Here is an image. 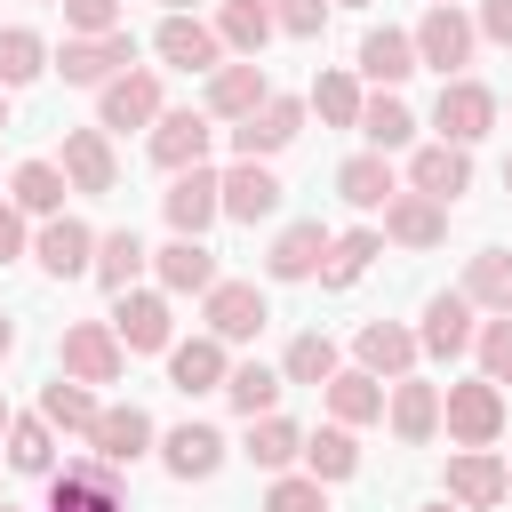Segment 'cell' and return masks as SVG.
<instances>
[{
    "label": "cell",
    "instance_id": "obj_1",
    "mask_svg": "<svg viewBox=\"0 0 512 512\" xmlns=\"http://www.w3.org/2000/svg\"><path fill=\"white\" fill-rule=\"evenodd\" d=\"M40 512H128V488H120V464L112 456H64V472H48V504Z\"/></svg>",
    "mask_w": 512,
    "mask_h": 512
},
{
    "label": "cell",
    "instance_id": "obj_2",
    "mask_svg": "<svg viewBox=\"0 0 512 512\" xmlns=\"http://www.w3.org/2000/svg\"><path fill=\"white\" fill-rule=\"evenodd\" d=\"M472 48H480V24L456 0H424V16H416V64L440 72V80H456L472 64Z\"/></svg>",
    "mask_w": 512,
    "mask_h": 512
},
{
    "label": "cell",
    "instance_id": "obj_3",
    "mask_svg": "<svg viewBox=\"0 0 512 512\" xmlns=\"http://www.w3.org/2000/svg\"><path fill=\"white\" fill-rule=\"evenodd\" d=\"M136 64V32L120 24V32H64V48L48 56V72H64V88H104V80H120Z\"/></svg>",
    "mask_w": 512,
    "mask_h": 512
},
{
    "label": "cell",
    "instance_id": "obj_4",
    "mask_svg": "<svg viewBox=\"0 0 512 512\" xmlns=\"http://www.w3.org/2000/svg\"><path fill=\"white\" fill-rule=\"evenodd\" d=\"M440 424H448L456 448H496L504 440V384H488V376L448 384L440 392Z\"/></svg>",
    "mask_w": 512,
    "mask_h": 512
},
{
    "label": "cell",
    "instance_id": "obj_5",
    "mask_svg": "<svg viewBox=\"0 0 512 512\" xmlns=\"http://www.w3.org/2000/svg\"><path fill=\"white\" fill-rule=\"evenodd\" d=\"M160 112H168V96H160V72H152V64H128L120 80H104V88H96V128H104V136L152 128Z\"/></svg>",
    "mask_w": 512,
    "mask_h": 512
},
{
    "label": "cell",
    "instance_id": "obj_6",
    "mask_svg": "<svg viewBox=\"0 0 512 512\" xmlns=\"http://www.w3.org/2000/svg\"><path fill=\"white\" fill-rule=\"evenodd\" d=\"M496 112H504V104H496V88H480L472 72L440 80V96H432V128H440V144H464V152L496 128Z\"/></svg>",
    "mask_w": 512,
    "mask_h": 512
},
{
    "label": "cell",
    "instance_id": "obj_7",
    "mask_svg": "<svg viewBox=\"0 0 512 512\" xmlns=\"http://www.w3.org/2000/svg\"><path fill=\"white\" fill-rule=\"evenodd\" d=\"M304 112H312L304 96H280V88H272L248 120H232V160H272V152H288V144L304 136Z\"/></svg>",
    "mask_w": 512,
    "mask_h": 512
},
{
    "label": "cell",
    "instance_id": "obj_8",
    "mask_svg": "<svg viewBox=\"0 0 512 512\" xmlns=\"http://www.w3.org/2000/svg\"><path fill=\"white\" fill-rule=\"evenodd\" d=\"M160 216H168V232H184V240H208V224L224 216V176L200 160V168H176L168 176V192H160Z\"/></svg>",
    "mask_w": 512,
    "mask_h": 512
},
{
    "label": "cell",
    "instance_id": "obj_9",
    "mask_svg": "<svg viewBox=\"0 0 512 512\" xmlns=\"http://www.w3.org/2000/svg\"><path fill=\"white\" fill-rule=\"evenodd\" d=\"M56 368H64V376H80V384H120L128 344H120V328H112V320H72V328H64V344H56Z\"/></svg>",
    "mask_w": 512,
    "mask_h": 512
},
{
    "label": "cell",
    "instance_id": "obj_10",
    "mask_svg": "<svg viewBox=\"0 0 512 512\" xmlns=\"http://www.w3.org/2000/svg\"><path fill=\"white\" fill-rule=\"evenodd\" d=\"M200 320H208V336L248 344V336H264V320H272V296H264L256 280H216V288L200 296Z\"/></svg>",
    "mask_w": 512,
    "mask_h": 512
},
{
    "label": "cell",
    "instance_id": "obj_11",
    "mask_svg": "<svg viewBox=\"0 0 512 512\" xmlns=\"http://www.w3.org/2000/svg\"><path fill=\"white\" fill-rule=\"evenodd\" d=\"M152 56H160V64H176V72H216V64H224V40H216V24H208V16L168 8V16H160V32H152Z\"/></svg>",
    "mask_w": 512,
    "mask_h": 512
},
{
    "label": "cell",
    "instance_id": "obj_12",
    "mask_svg": "<svg viewBox=\"0 0 512 512\" xmlns=\"http://www.w3.org/2000/svg\"><path fill=\"white\" fill-rule=\"evenodd\" d=\"M208 144H216V120L208 112H160L152 128H144V152H152V168H200L208 160Z\"/></svg>",
    "mask_w": 512,
    "mask_h": 512
},
{
    "label": "cell",
    "instance_id": "obj_13",
    "mask_svg": "<svg viewBox=\"0 0 512 512\" xmlns=\"http://www.w3.org/2000/svg\"><path fill=\"white\" fill-rule=\"evenodd\" d=\"M112 328H120L128 352H168V344H176L168 288H120V296H112Z\"/></svg>",
    "mask_w": 512,
    "mask_h": 512
},
{
    "label": "cell",
    "instance_id": "obj_14",
    "mask_svg": "<svg viewBox=\"0 0 512 512\" xmlns=\"http://www.w3.org/2000/svg\"><path fill=\"white\" fill-rule=\"evenodd\" d=\"M448 496H456L464 512H496V504L512 496V464H504L496 448H456V456H448Z\"/></svg>",
    "mask_w": 512,
    "mask_h": 512
},
{
    "label": "cell",
    "instance_id": "obj_15",
    "mask_svg": "<svg viewBox=\"0 0 512 512\" xmlns=\"http://www.w3.org/2000/svg\"><path fill=\"white\" fill-rule=\"evenodd\" d=\"M408 192H432L440 208H456V200L472 192V152H464V144H440V136L416 144V152H408Z\"/></svg>",
    "mask_w": 512,
    "mask_h": 512
},
{
    "label": "cell",
    "instance_id": "obj_16",
    "mask_svg": "<svg viewBox=\"0 0 512 512\" xmlns=\"http://www.w3.org/2000/svg\"><path fill=\"white\" fill-rule=\"evenodd\" d=\"M32 256H40L48 280H80V272H96V232H88L80 216H40Z\"/></svg>",
    "mask_w": 512,
    "mask_h": 512
},
{
    "label": "cell",
    "instance_id": "obj_17",
    "mask_svg": "<svg viewBox=\"0 0 512 512\" xmlns=\"http://www.w3.org/2000/svg\"><path fill=\"white\" fill-rule=\"evenodd\" d=\"M88 448H96V456H112V464L128 472L136 456H152V448H160V432H152V416H144L136 400H104V416H96Z\"/></svg>",
    "mask_w": 512,
    "mask_h": 512
},
{
    "label": "cell",
    "instance_id": "obj_18",
    "mask_svg": "<svg viewBox=\"0 0 512 512\" xmlns=\"http://www.w3.org/2000/svg\"><path fill=\"white\" fill-rule=\"evenodd\" d=\"M264 96H272L264 64H256V56H240V64H216V72H208V96H200V112H208V120H248Z\"/></svg>",
    "mask_w": 512,
    "mask_h": 512
},
{
    "label": "cell",
    "instance_id": "obj_19",
    "mask_svg": "<svg viewBox=\"0 0 512 512\" xmlns=\"http://www.w3.org/2000/svg\"><path fill=\"white\" fill-rule=\"evenodd\" d=\"M64 176H72V192H88V200H104L112 184H120V160H112V136L104 128H64V160H56Z\"/></svg>",
    "mask_w": 512,
    "mask_h": 512
},
{
    "label": "cell",
    "instance_id": "obj_20",
    "mask_svg": "<svg viewBox=\"0 0 512 512\" xmlns=\"http://www.w3.org/2000/svg\"><path fill=\"white\" fill-rule=\"evenodd\" d=\"M472 312H480V304H472L464 288H440V296L424 304V328H416V344H424L432 360H456V352H472V336H480V328H472Z\"/></svg>",
    "mask_w": 512,
    "mask_h": 512
},
{
    "label": "cell",
    "instance_id": "obj_21",
    "mask_svg": "<svg viewBox=\"0 0 512 512\" xmlns=\"http://www.w3.org/2000/svg\"><path fill=\"white\" fill-rule=\"evenodd\" d=\"M224 376H232V360H224V336H184V344H168V384L184 392V400H200V392H224Z\"/></svg>",
    "mask_w": 512,
    "mask_h": 512
},
{
    "label": "cell",
    "instance_id": "obj_22",
    "mask_svg": "<svg viewBox=\"0 0 512 512\" xmlns=\"http://www.w3.org/2000/svg\"><path fill=\"white\" fill-rule=\"evenodd\" d=\"M384 424H392V440H400V448H424V440L440 432V384L400 376V384L384 392Z\"/></svg>",
    "mask_w": 512,
    "mask_h": 512
},
{
    "label": "cell",
    "instance_id": "obj_23",
    "mask_svg": "<svg viewBox=\"0 0 512 512\" xmlns=\"http://www.w3.org/2000/svg\"><path fill=\"white\" fill-rule=\"evenodd\" d=\"M384 240L392 248H440L448 240V208L432 192H392L384 200Z\"/></svg>",
    "mask_w": 512,
    "mask_h": 512
},
{
    "label": "cell",
    "instance_id": "obj_24",
    "mask_svg": "<svg viewBox=\"0 0 512 512\" xmlns=\"http://www.w3.org/2000/svg\"><path fill=\"white\" fill-rule=\"evenodd\" d=\"M152 272H160L168 296H208V288L224 280V272H216V248H208V240H184V232H176L168 248H152Z\"/></svg>",
    "mask_w": 512,
    "mask_h": 512
},
{
    "label": "cell",
    "instance_id": "obj_25",
    "mask_svg": "<svg viewBox=\"0 0 512 512\" xmlns=\"http://www.w3.org/2000/svg\"><path fill=\"white\" fill-rule=\"evenodd\" d=\"M352 352H360V368L368 376H384V384H400V376H416V328H400V320H368L360 336H352Z\"/></svg>",
    "mask_w": 512,
    "mask_h": 512
},
{
    "label": "cell",
    "instance_id": "obj_26",
    "mask_svg": "<svg viewBox=\"0 0 512 512\" xmlns=\"http://www.w3.org/2000/svg\"><path fill=\"white\" fill-rule=\"evenodd\" d=\"M160 464H168V480H216V464H224V432L192 416V424L160 432Z\"/></svg>",
    "mask_w": 512,
    "mask_h": 512
},
{
    "label": "cell",
    "instance_id": "obj_27",
    "mask_svg": "<svg viewBox=\"0 0 512 512\" xmlns=\"http://www.w3.org/2000/svg\"><path fill=\"white\" fill-rule=\"evenodd\" d=\"M352 72H360V80H376V88H400L408 72H424V64H416V32H392V24L360 32V56H352Z\"/></svg>",
    "mask_w": 512,
    "mask_h": 512
},
{
    "label": "cell",
    "instance_id": "obj_28",
    "mask_svg": "<svg viewBox=\"0 0 512 512\" xmlns=\"http://www.w3.org/2000/svg\"><path fill=\"white\" fill-rule=\"evenodd\" d=\"M328 240H336V232H320V216L288 224V232L264 248V280H320V256H328Z\"/></svg>",
    "mask_w": 512,
    "mask_h": 512
},
{
    "label": "cell",
    "instance_id": "obj_29",
    "mask_svg": "<svg viewBox=\"0 0 512 512\" xmlns=\"http://www.w3.org/2000/svg\"><path fill=\"white\" fill-rule=\"evenodd\" d=\"M272 208H280V176L264 160H232L224 168V216L232 224H264Z\"/></svg>",
    "mask_w": 512,
    "mask_h": 512
},
{
    "label": "cell",
    "instance_id": "obj_30",
    "mask_svg": "<svg viewBox=\"0 0 512 512\" xmlns=\"http://www.w3.org/2000/svg\"><path fill=\"white\" fill-rule=\"evenodd\" d=\"M392 192H400L392 152H352V160L336 168V200H344V208H384Z\"/></svg>",
    "mask_w": 512,
    "mask_h": 512
},
{
    "label": "cell",
    "instance_id": "obj_31",
    "mask_svg": "<svg viewBox=\"0 0 512 512\" xmlns=\"http://www.w3.org/2000/svg\"><path fill=\"white\" fill-rule=\"evenodd\" d=\"M320 392H328V416H336V424H352V432L384 416V376H368V368H336Z\"/></svg>",
    "mask_w": 512,
    "mask_h": 512
},
{
    "label": "cell",
    "instance_id": "obj_32",
    "mask_svg": "<svg viewBox=\"0 0 512 512\" xmlns=\"http://www.w3.org/2000/svg\"><path fill=\"white\" fill-rule=\"evenodd\" d=\"M40 416H48L56 432L88 440V432H96V416H104V400H96V384H80V376H64V368H56V384L40 392Z\"/></svg>",
    "mask_w": 512,
    "mask_h": 512
},
{
    "label": "cell",
    "instance_id": "obj_33",
    "mask_svg": "<svg viewBox=\"0 0 512 512\" xmlns=\"http://www.w3.org/2000/svg\"><path fill=\"white\" fill-rule=\"evenodd\" d=\"M240 456L256 464V472H288V464H304V432L272 408V416H248V440H240Z\"/></svg>",
    "mask_w": 512,
    "mask_h": 512
},
{
    "label": "cell",
    "instance_id": "obj_34",
    "mask_svg": "<svg viewBox=\"0 0 512 512\" xmlns=\"http://www.w3.org/2000/svg\"><path fill=\"white\" fill-rule=\"evenodd\" d=\"M208 24H216V40H224L232 56H264V40L280 32V24H272V0H216Z\"/></svg>",
    "mask_w": 512,
    "mask_h": 512
},
{
    "label": "cell",
    "instance_id": "obj_35",
    "mask_svg": "<svg viewBox=\"0 0 512 512\" xmlns=\"http://www.w3.org/2000/svg\"><path fill=\"white\" fill-rule=\"evenodd\" d=\"M0 456H8V472L48 480V472H56V424H48V416H16L8 440H0Z\"/></svg>",
    "mask_w": 512,
    "mask_h": 512
},
{
    "label": "cell",
    "instance_id": "obj_36",
    "mask_svg": "<svg viewBox=\"0 0 512 512\" xmlns=\"http://www.w3.org/2000/svg\"><path fill=\"white\" fill-rule=\"evenodd\" d=\"M304 472H312V480H328V488H336V480H352V472H360V440H352V424H336V416H328L320 432H304Z\"/></svg>",
    "mask_w": 512,
    "mask_h": 512
},
{
    "label": "cell",
    "instance_id": "obj_37",
    "mask_svg": "<svg viewBox=\"0 0 512 512\" xmlns=\"http://www.w3.org/2000/svg\"><path fill=\"white\" fill-rule=\"evenodd\" d=\"M360 136H368V152H408V144H416V112H408L392 88H376V96L360 104Z\"/></svg>",
    "mask_w": 512,
    "mask_h": 512
},
{
    "label": "cell",
    "instance_id": "obj_38",
    "mask_svg": "<svg viewBox=\"0 0 512 512\" xmlns=\"http://www.w3.org/2000/svg\"><path fill=\"white\" fill-rule=\"evenodd\" d=\"M64 192H72V176H64L56 160H24V168L8 176V200H16L24 216H64Z\"/></svg>",
    "mask_w": 512,
    "mask_h": 512
},
{
    "label": "cell",
    "instance_id": "obj_39",
    "mask_svg": "<svg viewBox=\"0 0 512 512\" xmlns=\"http://www.w3.org/2000/svg\"><path fill=\"white\" fill-rule=\"evenodd\" d=\"M144 264H152V248L120 224V232H96V272H88V280L120 296V288H136V272H144Z\"/></svg>",
    "mask_w": 512,
    "mask_h": 512
},
{
    "label": "cell",
    "instance_id": "obj_40",
    "mask_svg": "<svg viewBox=\"0 0 512 512\" xmlns=\"http://www.w3.org/2000/svg\"><path fill=\"white\" fill-rule=\"evenodd\" d=\"M376 256H384V232H376V224L336 232V240H328V256H320V288H352V280H360Z\"/></svg>",
    "mask_w": 512,
    "mask_h": 512
},
{
    "label": "cell",
    "instance_id": "obj_41",
    "mask_svg": "<svg viewBox=\"0 0 512 512\" xmlns=\"http://www.w3.org/2000/svg\"><path fill=\"white\" fill-rule=\"evenodd\" d=\"M280 392H288V376H280V368H264V360H232V376H224V400H232L240 416H272V408H280Z\"/></svg>",
    "mask_w": 512,
    "mask_h": 512
},
{
    "label": "cell",
    "instance_id": "obj_42",
    "mask_svg": "<svg viewBox=\"0 0 512 512\" xmlns=\"http://www.w3.org/2000/svg\"><path fill=\"white\" fill-rule=\"evenodd\" d=\"M480 312H512V256L504 248H480V256H464V280H456Z\"/></svg>",
    "mask_w": 512,
    "mask_h": 512
},
{
    "label": "cell",
    "instance_id": "obj_43",
    "mask_svg": "<svg viewBox=\"0 0 512 512\" xmlns=\"http://www.w3.org/2000/svg\"><path fill=\"white\" fill-rule=\"evenodd\" d=\"M304 104H312L328 128H360L368 88H360V72H344V64H336V72H320V80H312V96H304Z\"/></svg>",
    "mask_w": 512,
    "mask_h": 512
},
{
    "label": "cell",
    "instance_id": "obj_44",
    "mask_svg": "<svg viewBox=\"0 0 512 512\" xmlns=\"http://www.w3.org/2000/svg\"><path fill=\"white\" fill-rule=\"evenodd\" d=\"M40 72H48V40H40L32 24H8V32H0V88L16 96V88H32Z\"/></svg>",
    "mask_w": 512,
    "mask_h": 512
},
{
    "label": "cell",
    "instance_id": "obj_45",
    "mask_svg": "<svg viewBox=\"0 0 512 512\" xmlns=\"http://www.w3.org/2000/svg\"><path fill=\"white\" fill-rule=\"evenodd\" d=\"M336 368H344V360H336V344H328L320 328H304V336L280 352V376H288V384H328Z\"/></svg>",
    "mask_w": 512,
    "mask_h": 512
},
{
    "label": "cell",
    "instance_id": "obj_46",
    "mask_svg": "<svg viewBox=\"0 0 512 512\" xmlns=\"http://www.w3.org/2000/svg\"><path fill=\"white\" fill-rule=\"evenodd\" d=\"M472 352H480V376L488 384H512V312H488L480 336H472Z\"/></svg>",
    "mask_w": 512,
    "mask_h": 512
},
{
    "label": "cell",
    "instance_id": "obj_47",
    "mask_svg": "<svg viewBox=\"0 0 512 512\" xmlns=\"http://www.w3.org/2000/svg\"><path fill=\"white\" fill-rule=\"evenodd\" d=\"M264 512H328V480H312V472H272Z\"/></svg>",
    "mask_w": 512,
    "mask_h": 512
},
{
    "label": "cell",
    "instance_id": "obj_48",
    "mask_svg": "<svg viewBox=\"0 0 512 512\" xmlns=\"http://www.w3.org/2000/svg\"><path fill=\"white\" fill-rule=\"evenodd\" d=\"M64 8V32H120V0H56Z\"/></svg>",
    "mask_w": 512,
    "mask_h": 512
},
{
    "label": "cell",
    "instance_id": "obj_49",
    "mask_svg": "<svg viewBox=\"0 0 512 512\" xmlns=\"http://www.w3.org/2000/svg\"><path fill=\"white\" fill-rule=\"evenodd\" d=\"M272 24H280L288 40H320V24H328V0H272Z\"/></svg>",
    "mask_w": 512,
    "mask_h": 512
},
{
    "label": "cell",
    "instance_id": "obj_50",
    "mask_svg": "<svg viewBox=\"0 0 512 512\" xmlns=\"http://www.w3.org/2000/svg\"><path fill=\"white\" fill-rule=\"evenodd\" d=\"M16 256H32V216L16 200H0V264H16Z\"/></svg>",
    "mask_w": 512,
    "mask_h": 512
},
{
    "label": "cell",
    "instance_id": "obj_51",
    "mask_svg": "<svg viewBox=\"0 0 512 512\" xmlns=\"http://www.w3.org/2000/svg\"><path fill=\"white\" fill-rule=\"evenodd\" d=\"M480 40H496V48H512V0H480Z\"/></svg>",
    "mask_w": 512,
    "mask_h": 512
},
{
    "label": "cell",
    "instance_id": "obj_52",
    "mask_svg": "<svg viewBox=\"0 0 512 512\" xmlns=\"http://www.w3.org/2000/svg\"><path fill=\"white\" fill-rule=\"evenodd\" d=\"M8 352H16V320L0 312V360H8Z\"/></svg>",
    "mask_w": 512,
    "mask_h": 512
},
{
    "label": "cell",
    "instance_id": "obj_53",
    "mask_svg": "<svg viewBox=\"0 0 512 512\" xmlns=\"http://www.w3.org/2000/svg\"><path fill=\"white\" fill-rule=\"evenodd\" d=\"M416 512H464V504H456V496H432V504H416Z\"/></svg>",
    "mask_w": 512,
    "mask_h": 512
},
{
    "label": "cell",
    "instance_id": "obj_54",
    "mask_svg": "<svg viewBox=\"0 0 512 512\" xmlns=\"http://www.w3.org/2000/svg\"><path fill=\"white\" fill-rule=\"evenodd\" d=\"M8 424H16V408H8V400H0V440H8Z\"/></svg>",
    "mask_w": 512,
    "mask_h": 512
},
{
    "label": "cell",
    "instance_id": "obj_55",
    "mask_svg": "<svg viewBox=\"0 0 512 512\" xmlns=\"http://www.w3.org/2000/svg\"><path fill=\"white\" fill-rule=\"evenodd\" d=\"M328 8H368V0H328Z\"/></svg>",
    "mask_w": 512,
    "mask_h": 512
},
{
    "label": "cell",
    "instance_id": "obj_56",
    "mask_svg": "<svg viewBox=\"0 0 512 512\" xmlns=\"http://www.w3.org/2000/svg\"><path fill=\"white\" fill-rule=\"evenodd\" d=\"M168 8H184V16H192V8H200V0H168Z\"/></svg>",
    "mask_w": 512,
    "mask_h": 512
},
{
    "label": "cell",
    "instance_id": "obj_57",
    "mask_svg": "<svg viewBox=\"0 0 512 512\" xmlns=\"http://www.w3.org/2000/svg\"><path fill=\"white\" fill-rule=\"evenodd\" d=\"M0 128H8V88H0Z\"/></svg>",
    "mask_w": 512,
    "mask_h": 512
},
{
    "label": "cell",
    "instance_id": "obj_58",
    "mask_svg": "<svg viewBox=\"0 0 512 512\" xmlns=\"http://www.w3.org/2000/svg\"><path fill=\"white\" fill-rule=\"evenodd\" d=\"M504 192H512V160H504Z\"/></svg>",
    "mask_w": 512,
    "mask_h": 512
},
{
    "label": "cell",
    "instance_id": "obj_59",
    "mask_svg": "<svg viewBox=\"0 0 512 512\" xmlns=\"http://www.w3.org/2000/svg\"><path fill=\"white\" fill-rule=\"evenodd\" d=\"M0 512H16V504H0Z\"/></svg>",
    "mask_w": 512,
    "mask_h": 512
}]
</instances>
